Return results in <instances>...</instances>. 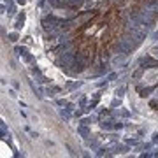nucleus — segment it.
I'll use <instances>...</instances> for the list:
<instances>
[{
    "label": "nucleus",
    "mask_w": 158,
    "mask_h": 158,
    "mask_svg": "<svg viewBox=\"0 0 158 158\" xmlns=\"http://www.w3.org/2000/svg\"><path fill=\"white\" fill-rule=\"evenodd\" d=\"M144 81L149 83V85H155L158 81V70L156 69H155V70H148V72L144 74Z\"/></svg>",
    "instance_id": "nucleus-1"
},
{
    "label": "nucleus",
    "mask_w": 158,
    "mask_h": 158,
    "mask_svg": "<svg viewBox=\"0 0 158 158\" xmlns=\"http://www.w3.org/2000/svg\"><path fill=\"white\" fill-rule=\"evenodd\" d=\"M12 153H11V149L6 146V142H2V156H11Z\"/></svg>",
    "instance_id": "nucleus-2"
},
{
    "label": "nucleus",
    "mask_w": 158,
    "mask_h": 158,
    "mask_svg": "<svg viewBox=\"0 0 158 158\" xmlns=\"http://www.w3.org/2000/svg\"><path fill=\"white\" fill-rule=\"evenodd\" d=\"M151 55H153V56H155V58H158V51H153Z\"/></svg>",
    "instance_id": "nucleus-3"
}]
</instances>
